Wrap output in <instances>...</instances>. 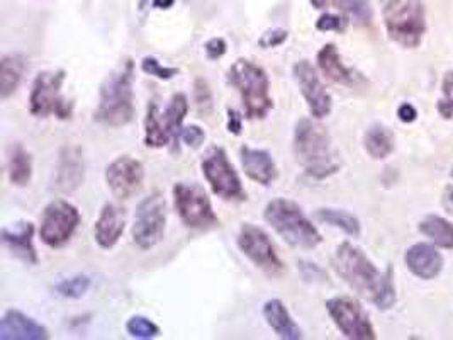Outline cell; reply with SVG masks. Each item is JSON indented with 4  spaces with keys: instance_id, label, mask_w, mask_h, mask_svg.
Masks as SVG:
<instances>
[{
    "instance_id": "cell-1",
    "label": "cell",
    "mask_w": 453,
    "mask_h": 340,
    "mask_svg": "<svg viewBox=\"0 0 453 340\" xmlns=\"http://www.w3.org/2000/svg\"><path fill=\"white\" fill-rule=\"evenodd\" d=\"M331 266L355 293L372 301L379 310H389L395 303L392 267L382 274L367 255L350 242L338 245Z\"/></svg>"
},
{
    "instance_id": "cell-2",
    "label": "cell",
    "mask_w": 453,
    "mask_h": 340,
    "mask_svg": "<svg viewBox=\"0 0 453 340\" xmlns=\"http://www.w3.org/2000/svg\"><path fill=\"white\" fill-rule=\"evenodd\" d=\"M134 62L126 58L109 77L99 90V106L94 120L104 127L121 128L134 120Z\"/></svg>"
},
{
    "instance_id": "cell-3",
    "label": "cell",
    "mask_w": 453,
    "mask_h": 340,
    "mask_svg": "<svg viewBox=\"0 0 453 340\" xmlns=\"http://www.w3.org/2000/svg\"><path fill=\"white\" fill-rule=\"evenodd\" d=\"M292 149L297 164L312 179H328L340 169L331 149L328 129L312 120L303 118L296 123Z\"/></svg>"
},
{
    "instance_id": "cell-4",
    "label": "cell",
    "mask_w": 453,
    "mask_h": 340,
    "mask_svg": "<svg viewBox=\"0 0 453 340\" xmlns=\"http://www.w3.org/2000/svg\"><path fill=\"white\" fill-rule=\"evenodd\" d=\"M264 216L268 225L294 249L312 251L323 242V236L301 210V206L290 199H272L265 206Z\"/></svg>"
},
{
    "instance_id": "cell-5",
    "label": "cell",
    "mask_w": 453,
    "mask_h": 340,
    "mask_svg": "<svg viewBox=\"0 0 453 340\" xmlns=\"http://www.w3.org/2000/svg\"><path fill=\"white\" fill-rule=\"evenodd\" d=\"M227 82L240 92L248 120L267 118L273 109V99L270 97L267 72L262 66L240 58L227 70Z\"/></svg>"
},
{
    "instance_id": "cell-6",
    "label": "cell",
    "mask_w": 453,
    "mask_h": 340,
    "mask_svg": "<svg viewBox=\"0 0 453 340\" xmlns=\"http://www.w3.org/2000/svg\"><path fill=\"white\" fill-rule=\"evenodd\" d=\"M384 22L392 42L404 48H416L426 31L425 7L421 0H386Z\"/></svg>"
},
{
    "instance_id": "cell-7",
    "label": "cell",
    "mask_w": 453,
    "mask_h": 340,
    "mask_svg": "<svg viewBox=\"0 0 453 340\" xmlns=\"http://www.w3.org/2000/svg\"><path fill=\"white\" fill-rule=\"evenodd\" d=\"M66 79L65 70H44L36 75L31 96L29 112L36 118L57 116L58 120H70L73 104L62 96L63 82Z\"/></svg>"
},
{
    "instance_id": "cell-8",
    "label": "cell",
    "mask_w": 453,
    "mask_h": 340,
    "mask_svg": "<svg viewBox=\"0 0 453 340\" xmlns=\"http://www.w3.org/2000/svg\"><path fill=\"white\" fill-rule=\"evenodd\" d=\"M172 194L175 210L186 227L204 232L219 227V218L214 212L212 203L199 184L177 182Z\"/></svg>"
},
{
    "instance_id": "cell-9",
    "label": "cell",
    "mask_w": 453,
    "mask_h": 340,
    "mask_svg": "<svg viewBox=\"0 0 453 340\" xmlns=\"http://www.w3.org/2000/svg\"><path fill=\"white\" fill-rule=\"evenodd\" d=\"M201 169L206 177L207 184L211 186V191L218 197L225 201H245L247 192L243 189L242 179L238 172L233 167V164L227 158L226 150L223 147H211L207 149L203 160Z\"/></svg>"
},
{
    "instance_id": "cell-10",
    "label": "cell",
    "mask_w": 453,
    "mask_h": 340,
    "mask_svg": "<svg viewBox=\"0 0 453 340\" xmlns=\"http://www.w3.org/2000/svg\"><path fill=\"white\" fill-rule=\"evenodd\" d=\"M166 201L160 192H151L138 205L134 223L131 228L133 242L142 249L150 251L157 247L165 236Z\"/></svg>"
},
{
    "instance_id": "cell-11",
    "label": "cell",
    "mask_w": 453,
    "mask_h": 340,
    "mask_svg": "<svg viewBox=\"0 0 453 340\" xmlns=\"http://www.w3.org/2000/svg\"><path fill=\"white\" fill-rule=\"evenodd\" d=\"M79 225V210L65 199H55L42 212L40 227L42 242L50 249H62L63 245H66L72 240Z\"/></svg>"
},
{
    "instance_id": "cell-12",
    "label": "cell",
    "mask_w": 453,
    "mask_h": 340,
    "mask_svg": "<svg viewBox=\"0 0 453 340\" xmlns=\"http://www.w3.org/2000/svg\"><path fill=\"white\" fill-rule=\"evenodd\" d=\"M236 242L240 251L247 255L248 259L253 262V266H257L268 276H279L284 273L286 269L284 262L275 252V247L270 236L260 227L245 223L240 228Z\"/></svg>"
},
{
    "instance_id": "cell-13",
    "label": "cell",
    "mask_w": 453,
    "mask_h": 340,
    "mask_svg": "<svg viewBox=\"0 0 453 340\" xmlns=\"http://www.w3.org/2000/svg\"><path fill=\"white\" fill-rule=\"evenodd\" d=\"M326 310L338 330L351 340H373L375 330L365 310L351 298L336 297L326 301Z\"/></svg>"
},
{
    "instance_id": "cell-14",
    "label": "cell",
    "mask_w": 453,
    "mask_h": 340,
    "mask_svg": "<svg viewBox=\"0 0 453 340\" xmlns=\"http://www.w3.org/2000/svg\"><path fill=\"white\" fill-rule=\"evenodd\" d=\"M292 75L296 84L299 85L303 97L308 103L311 116L314 120H323L330 116L333 99L325 84L321 82L316 68L308 60H301L292 66Z\"/></svg>"
},
{
    "instance_id": "cell-15",
    "label": "cell",
    "mask_w": 453,
    "mask_h": 340,
    "mask_svg": "<svg viewBox=\"0 0 453 340\" xmlns=\"http://www.w3.org/2000/svg\"><path fill=\"white\" fill-rule=\"evenodd\" d=\"M143 164L129 155L118 157L105 167V184L111 194L124 201L143 188Z\"/></svg>"
},
{
    "instance_id": "cell-16",
    "label": "cell",
    "mask_w": 453,
    "mask_h": 340,
    "mask_svg": "<svg viewBox=\"0 0 453 340\" xmlns=\"http://www.w3.org/2000/svg\"><path fill=\"white\" fill-rule=\"evenodd\" d=\"M124 228H126V210L114 203H107L104 205L103 210L99 212V218L96 221L94 238L101 249L109 251L119 242V238L123 236Z\"/></svg>"
},
{
    "instance_id": "cell-17",
    "label": "cell",
    "mask_w": 453,
    "mask_h": 340,
    "mask_svg": "<svg viewBox=\"0 0 453 340\" xmlns=\"http://www.w3.org/2000/svg\"><path fill=\"white\" fill-rule=\"evenodd\" d=\"M85 179V160L79 147H65L60 153L58 170L55 177V188L60 192L70 194L82 186Z\"/></svg>"
},
{
    "instance_id": "cell-18",
    "label": "cell",
    "mask_w": 453,
    "mask_h": 340,
    "mask_svg": "<svg viewBox=\"0 0 453 340\" xmlns=\"http://www.w3.org/2000/svg\"><path fill=\"white\" fill-rule=\"evenodd\" d=\"M48 330L36 320L29 319L19 310H7L0 320L2 340H46Z\"/></svg>"
},
{
    "instance_id": "cell-19",
    "label": "cell",
    "mask_w": 453,
    "mask_h": 340,
    "mask_svg": "<svg viewBox=\"0 0 453 340\" xmlns=\"http://www.w3.org/2000/svg\"><path fill=\"white\" fill-rule=\"evenodd\" d=\"M35 225L31 221H19L9 228L2 230V242L11 251V254L29 266L38 264V252L33 243Z\"/></svg>"
},
{
    "instance_id": "cell-20",
    "label": "cell",
    "mask_w": 453,
    "mask_h": 340,
    "mask_svg": "<svg viewBox=\"0 0 453 340\" xmlns=\"http://www.w3.org/2000/svg\"><path fill=\"white\" fill-rule=\"evenodd\" d=\"M240 160L248 179H251L257 184L270 186L279 175L275 160L272 158L267 150L251 149L248 145H243L240 149Z\"/></svg>"
},
{
    "instance_id": "cell-21",
    "label": "cell",
    "mask_w": 453,
    "mask_h": 340,
    "mask_svg": "<svg viewBox=\"0 0 453 340\" xmlns=\"http://www.w3.org/2000/svg\"><path fill=\"white\" fill-rule=\"evenodd\" d=\"M264 319L267 321L268 327L280 339L301 340L304 337L299 325L290 317L284 301H280L277 298L268 299L267 303L264 305Z\"/></svg>"
},
{
    "instance_id": "cell-22",
    "label": "cell",
    "mask_w": 453,
    "mask_h": 340,
    "mask_svg": "<svg viewBox=\"0 0 453 340\" xmlns=\"http://www.w3.org/2000/svg\"><path fill=\"white\" fill-rule=\"evenodd\" d=\"M408 269L419 279H433L441 273L443 259L428 243H416L406 252Z\"/></svg>"
},
{
    "instance_id": "cell-23",
    "label": "cell",
    "mask_w": 453,
    "mask_h": 340,
    "mask_svg": "<svg viewBox=\"0 0 453 340\" xmlns=\"http://www.w3.org/2000/svg\"><path fill=\"white\" fill-rule=\"evenodd\" d=\"M318 66L325 77H328L336 84L351 85L355 82V75L347 65L342 62V57L334 44H325L318 53Z\"/></svg>"
},
{
    "instance_id": "cell-24",
    "label": "cell",
    "mask_w": 453,
    "mask_h": 340,
    "mask_svg": "<svg viewBox=\"0 0 453 340\" xmlns=\"http://www.w3.org/2000/svg\"><path fill=\"white\" fill-rule=\"evenodd\" d=\"M26 72V58L21 53L4 55L0 60V97H11L21 84Z\"/></svg>"
},
{
    "instance_id": "cell-25",
    "label": "cell",
    "mask_w": 453,
    "mask_h": 340,
    "mask_svg": "<svg viewBox=\"0 0 453 340\" xmlns=\"http://www.w3.org/2000/svg\"><path fill=\"white\" fill-rule=\"evenodd\" d=\"M7 175L12 186L26 188L33 177V158L31 153L22 147L21 143H14L7 155Z\"/></svg>"
},
{
    "instance_id": "cell-26",
    "label": "cell",
    "mask_w": 453,
    "mask_h": 340,
    "mask_svg": "<svg viewBox=\"0 0 453 340\" xmlns=\"http://www.w3.org/2000/svg\"><path fill=\"white\" fill-rule=\"evenodd\" d=\"M172 143V138L166 131L162 111L157 103H150L144 116V145L148 149H164Z\"/></svg>"
},
{
    "instance_id": "cell-27",
    "label": "cell",
    "mask_w": 453,
    "mask_h": 340,
    "mask_svg": "<svg viewBox=\"0 0 453 340\" xmlns=\"http://www.w3.org/2000/svg\"><path fill=\"white\" fill-rule=\"evenodd\" d=\"M187 112H188V99H187L186 94L184 92L173 94L165 111L162 112V120H164V125L172 138V143H179V140H180L182 123L186 120Z\"/></svg>"
},
{
    "instance_id": "cell-28",
    "label": "cell",
    "mask_w": 453,
    "mask_h": 340,
    "mask_svg": "<svg viewBox=\"0 0 453 340\" xmlns=\"http://www.w3.org/2000/svg\"><path fill=\"white\" fill-rule=\"evenodd\" d=\"M364 147L375 160L389 157L394 150V136L391 131L382 125H373L364 136Z\"/></svg>"
},
{
    "instance_id": "cell-29",
    "label": "cell",
    "mask_w": 453,
    "mask_h": 340,
    "mask_svg": "<svg viewBox=\"0 0 453 340\" xmlns=\"http://www.w3.org/2000/svg\"><path fill=\"white\" fill-rule=\"evenodd\" d=\"M419 232L432 238L433 243H436L441 249H453V225L441 216L430 214L419 223Z\"/></svg>"
},
{
    "instance_id": "cell-30",
    "label": "cell",
    "mask_w": 453,
    "mask_h": 340,
    "mask_svg": "<svg viewBox=\"0 0 453 340\" xmlns=\"http://www.w3.org/2000/svg\"><path fill=\"white\" fill-rule=\"evenodd\" d=\"M316 218L321 223H326L334 228L343 230L345 234L350 236H358L360 235V221L350 214V212H342V210H333V208H321L316 212Z\"/></svg>"
},
{
    "instance_id": "cell-31",
    "label": "cell",
    "mask_w": 453,
    "mask_h": 340,
    "mask_svg": "<svg viewBox=\"0 0 453 340\" xmlns=\"http://www.w3.org/2000/svg\"><path fill=\"white\" fill-rule=\"evenodd\" d=\"M333 4L347 12L353 21L360 26H369L372 22V7L369 0H333Z\"/></svg>"
},
{
    "instance_id": "cell-32",
    "label": "cell",
    "mask_w": 453,
    "mask_h": 340,
    "mask_svg": "<svg viewBox=\"0 0 453 340\" xmlns=\"http://www.w3.org/2000/svg\"><path fill=\"white\" fill-rule=\"evenodd\" d=\"M90 284H92V281L88 276H73L60 281L55 286V291L66 299H81L90 290Z\"/></svg>"
},
{
    "instance_id": "cell-33",
    "label": "cell",
    "mask_w": 453,
    "mask_h": 340,
    "mask_svg": "<svg viewBox=\"0 0 453 340\" xmlns=\"http://www.w3.org/2000/svg\"><path fill=\"white\" fill-rule=\"evenodd\" d=\"M126 330L134 339H155L160 336V327L153 320L146 319L142 315L127 320Z\"/></svg>"
},
{
    "instance_id": "cell-34",
    "label": "cell",
    "mask_w": 453,
    "mask_h": 340,
    "mask_svg": "<svg viewBox=\"0 0 453 340\" xmlns=\"http://www.w3.org/2000/svg\"><path fill=\"white\" fill-rule=\"evenodd\" d=\"M194 103H196V107H197V112L203 118L212 114V111H214V99H212V92L209 89V84H207L204 79H197L194 82Z\"/></svg>"
},
{
    "instance_id": "cell-35",
    "label": "cell",
    "mask_w": 453,
    "mask_h": 340,
    "mask_svg": "<svg viewBox=\"0 0 453 340\" xmlns=\"http://www.w3.org/2000/svg\"><path fill=\"white\" fill-rule=\"evenodd\" d=\"M142 70L146 75L155 77L158 81H172L173 77H177L180 73V70L177 66L162 65L155 57H144L142 60Z\"/></svg>"
},
{
    "instance_id": "cell-36",
    "label": "cell",
    "mask_w": 453,
    "mask_h": 340,
    "mask_svg": "<svg viewBox=\"0 0 453 340\" xmlns=\"http://www.w3.org/2000/svg\"><path fill=\"white\" fill-rule=\"evenodd\" d=\"M443 99L438 101L436 109L443 118H452L453 116V72H449L443 79Z\"/></svg>"
},
{
    "instance_id": "cell-37",
    "label": "cell",
    "mask_w": 453,
    "mask_h": 340,
    "mask_svg": "<svg viewBox=\"0 0 453 340\" xmlns=\"http://www.w3.org/2000/svg\"><path fill=\"white\" fill-rule=\"evenodd\" d=\"M180 140L186 143L188 149H201L206 142V131L197 125L182 128L180 131Z\"/></svg>"
},
{
    "instance_id": "cell-38",
    "label": "cell",
    "mask_w": 453,
    "mask_h": 340,
    "mask_svg": "<svg viewBox=\"0 0 453 340\" xmlns=\"http://www.w3.org/2000/svg\"><path fill=\"white\" fill-rule=\"evenodd\" d=\"M288 33L286 29H270L267 33L262 35V38L258 40V46L264 50H270V48H277L282 46L284 42H288Z\"/></svg>"
},
{
    "instance_id": "cell-39",
    "label": "cell",
    "mask_w": 453,
    "mask_h": 340,
    "mask_svg": "<svg viewBox=\"0 0 453 340\" xmlns=\"http://www.w3.org/2000/svg\"><path fill=\"white\" fill-rule=\"evenodd\" d=\"M316 27L318 31H336V33H343L347 29V21L340 16H334V14H325L321 16L318 22H316Z\"/></svg>"
},
{
    "instance_id": "cell-40",
    "label": "cell",
    "mask_w": 453,
    "mask_h": 340,
    "mask_svg": "<svg viewBox=\"0 0 453 340\" xmlns=\"http://www.w3.org/2000/svg\"><path fill=\"white\" fill-rule=\"evenodd\" d=\"M204 51H206V57L214 62V60H219L226 55L227 44L223 38H211L209 42L204 44Z\"/></svg>"
},
{
    "instance_id": "cell-41",
    "label": "cell",
    "mask_w": 453,
    "mask_h": 340,
    "mask_svg": "<svg viewBox=\"0 0 453 340\" xmlns=\"http://www.w3.org/2000/svg\"><path fill=\"white\" fill-rule=\"evenodd\" d=\"M299 271L306 281H325L326 279V274L321 267H318L316 264L306 262V260H299Z\"/></svg>"
},
{
    "instance_id": "cell-42",
    "label": "cell",
    "mask_w": 453,
    "mask_h": 340,
    "mask_svg": "<svg viewBox=\"0 0 453 340\" xmlns=\"http://www.w3.org/2000/svg\"><path fill=\"white\" fill-rule=\"evenodd\" d=\"M227 131L234 136L242 135V129H243V116L236 111V109H231L227 107Z\"/></svg>"
},
{
    "instance_id": "cell-43",
    "label": "cell",
    "mask_w": 453,
    "mask_h": 340,
    "mask_svg": "<svg viewBox=\"0 0 453 340\" xmlns=\"http://www.w3.org/2000/svg\"><path fill=\"white\" fill-rule=\"evenodd\" d=\"M397 116L403 123H412L418 116V111L411 106V104H403L397 109Z\"/></svg>"
},
{
    "instance_id": "cell-44",
    "label": "cell",
    "mask_w": 453,
    "mask_h": 340,
    "mask_svg": "<svg viewBox=\"0 0 453 340\" xmlns=\"http://www.w3.org/2000/svg\"><path fill=\"white\" fill-rule=\"evenodd\" d=\"M173 4H175V0H155L153 7L155 9H170V7H173Z\"/></svg>"
},
{
    "instance_id": "cell-45",
    "label": "cell",
    "mask_w": 453,
    "mask_h": 340,
    "mask_svg": "<svg viewBox=\"0 0 453 340\" xmlns=\"http://www.w3.org/2000/svg\"><path fill=\"white\" fill-rule=\"evenodd\" d=\"M445 203H447L449 210H453V188H449V189H447V194H445Z\"/></svg>"
},
{
    "instance_id": "cell-46",
    "label": "cell",
    "mask_w": 453,
    "mask_h": 340,
    "mask_svg": "<svg viewBox=\"0 0 453 340\" xmlns=\"http://www.w3.org/2000/svg\"><path fill=\"white\" fill-rule=\"evenodd\" d=\"M318 9H321V7H325V0H311Z\"/></svg>"
},
{
    "instance_id": "cell-47",
    "label": "cell",
    "mask_w": 453,
    "mask_h": 340,
    "mask_svg": "<svg viewBox=\"0 0 453 340\" xmlns=\"http://www.w3.org/2000/svg\"><path fill=\"white\" fill-rule=\"evenodd\" d=\"M148 2H150V0H140V11H144V9H146Z\"/></svg>"
},
{
    "instance_id": "cell-48",
    "label": "cell",
    "mask_w": 453,
    "mask_h": 340,
    "mask_svg": "<svg viewBox=\"0 0 453 340\" xmlns=\"http://www.w3.org/2000/svg\"><path fill=\"white\" fill-rule=\"evenodd\" d=\"M452 175H453V170H452Z\"/></svg>"
}]
</instances>
